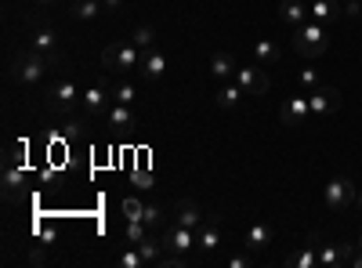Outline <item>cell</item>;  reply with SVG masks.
Returning a JSON list of instances; mask_svg holds the SVG:
<instances>
[{
	"mask_svg": "<svg viewBox=\"0 0 362 268\" xmlns=\"http://www.w3.org/2000/svg\"><path fill=\"white\" fill-rule=\"evenodd\" d=\"M326 47H330V29H326L322 22L308 19L304 26L294 29V51H297V55L319 58V55H326Z\"/></svg>",
	"mask_w": 362,
	"mask_h": 268,
	"instance_id": "obj_1",
	"label": "cell"
},
{
	"mask_svg": "<svg viewBox=\"0 0 362 268\" xmlns=\"http://www.w3.org/2000/svg\"><path fill=\"white\" fill-rule=\"evenodd\" d=\"M102 8H105L109 15H116V11L123 8V0H102Z\"/></svg>",
	"mask_w": 362,
	"mask_h": 268,
	"instance_id": "obj_35",
	"label": "cell"
},
{
	"mask_svg": "<svg viewBox=\"0 0 362 268\" xmlns=\"http://www.w3.org/2000/svg\"><path fill=\"white\" fill-rule=\"evenodd\" d=\"M80 84L77 80H58V84H54L51 87V91H47V109H54V113H65V109H72V105H77L80 102Z\"/></svg>",
	"mask_w": 362,
	"mask_h": 268,
	"instance_id": "obj_4",
	"label": "cell"
},
{
	"mask_svg": "<svg viewBox=\"0 0 362 268\" xmlns=\"http://www.w3.org/2000/svg\"><path fill=\"white\" fill-rule=\"evenodd\" d=\"M152 40H156L152 26H138V29H134V44H138L141 51H149V47H152Z\"/></svg>",
	"mask_w": 362,
	"mask_h": 268,
	"instance_id": "obj_30",
	"label": "cell"
},
{
	"mask_svg": "<svg viewBox=\"0 0 362 268\" xmlns=\"http://www.w3.org/2000/svg\"><path fill=\"white\" fill-rule=\"evenodd\" d=\"M359 246H362V232H359Z\"/></svg>",
	"mask_w": 362,
	"mask_h": 268,
	"instance_id": "obj_40",
	"label": "cell"
},
{
	"mask_svg": "<svg viewBox=\"0 0 362 268\" xmlns=\"http://www.w3.org/2000/svg\"><path fill=\"white\" fill-rule=\"evenodd\" d=\"M355 207H359V210H362V189H359V192H355Z\"/></svg>",
	"mask_w": 362,
	"mask_h": 268,
	"instance_id": "obj_38",
	"label": "cell"
},
{
	"mask_svg": "<svg viewBox=\"0 0 362 268\" xmlns=\"http://www.w3.org/2000/svg\"><path fill=\"white\" fill-rule=\"evenodd\" d=\"M141 55L145 51L131 40V44H113L102 51V65L113 69V73H127V69H141Z\"/></svg>",
	"mask_w": 362,
	"mask_h": 268,
	"instance_id": "obj_2",
	"label": "cell"
},
{
	"mask_svg": "<svg viewBox=\"0 0 362 268\" xmlns=\"http://www.w3.org/2000/svg\"><path fill=\"white\" fill-rule=\"evenodd\" d=\"M290 265H294V268H315V265H319V254L312 250V243H308V246L301 250V254L290 258Z\"/></svg>",
	"mask_w": 362,
	"mask_h": 268,
	"instance_id": "obj_25",
	"label": "cell"
},
{
	"mask_svg": "<svg viewBox=\"0 0 362 268\" xmlns=\"http://www.w3.org/2000/svg\"><path fill=\"white\" fill-rule=\"evenodd\" d=\"M18 189H22V167L4 164V192H8V200H18Z\"/></svg>",
	"mask_w": 362,
	"mask_h": 268,
	"instance_id": "obj_21",
	"label": "cell"
},
{
	"mask_svg": "<svg viewBox=\"0 0 362 268\" xmlns=\"http://www.w3.org/2000/svg\"><path fill=\"white\" fill-rule=\"evenodd\" d=\"M319 265H322V268H337V265H344L340 243H322V250H319Z\"/></svg>",
	"mask_w": 362,
	"mask_h": 268,
	"instance_id": "obj_23",
	"label": "cell"
},
{
	"mask_svg": "<svg viewBox=\"0 0 362 268\" xmlns=\"http://www.w3.org/2000/svg\"><path fill=\"white\" fill-rule=\"evenodd\" d=\"M308 11H312V19L322 22L326 29H330V22L340 19V4H337V0H312V4H308Z\"/></svg>",
	"mask_w": 362,
	"mask_h": 268,
	"instance_id": "obj_13",
	"label": "cell"
},
{
	"mask_svg": "<svg viewBox=\"0 0 362 268\" xmlns=\"http://www.w3.org/2000/svg\"><path fill=\"white\" fill-rule=\"evenodd\" d=\"M174 221L196 232L199 225H203V214H199V207H196L192 200H181V203H178V218H174Z\"/></svg>",
	"mask_w": 362,
	"mask_h": 268,
	"instance_id": "obj_16",
	"label": "cell"
},
{
	"mask_svg": "<svg viewBox=\"0 0 362 268\" xmlns=\"http://www.w3.org/2000/svg\"><path fill=\"white\" fill-rule=\"evenodd\" d=\"M279 19L297 29V26H304L308 19H312V11H308V4H301V0H283V4H279Z\"/></svg>",
	"mask_w": 362,
	"mask_h": 268,
	"instance_id": "obj_11",
	"label": "cell"
},
{
	"mask_svg": "<svg viewBox=\"0 0 362 268\" xmlns=\"http://www.w3.org/2000/svg\"><path fill=\"white\" fill-rule=\"evenodd\" d=\"M196 246H199V250H207V254L221 246V232H217L214 221H203V225L196 228Z\"/></svg>",
	"mask_w": 362,
	"mask_h": 268,
	"instance_id": "obj_15",
	"label": "cell"
},
{
	"mask_svg": "<svg viewBox=\"0 0 362 268\" xmlns=\"http://www.w3.org/2000/svg\"><path fill=\"white\" fill-rule=\"evenodd\" d=\"M102 15V0H72V19L80 22H90Z\"/></svg>",
	"mask_w": 362,
	"mask_h": 268,
	"instance_id": "obj_20",
	"label": "cell"
},
{
	"mask_svg": "<svg viewBox=\"0 0 362 268\" xmlns=\"http://www.w3.org/2000/svg\"><path fill=\"white\" fill-rule=\"evenodd\" d=\"M250 265V258L246 254H235V258H228V268H246Z\"/></svg>",
	"mask_w": 362,
	"mask_h": 268,
	"instance_id": "obj_33",
	"label": "cell"
},
{
	"mask_svg": "<svg viewBox=\"0 0 362 268\" xmlns=\"http://www.w3.org/2000/svg\"><path fill=\"white\" fill-rule=\"evenodd\" d=\"M301 84H319V73H315V69H304V73H301Z\"/></svg>",
	"mask_w": 362,
	"mask_h": 268,
	"instance_id": "obj_34",
	"label": "cell"
},
{
	"mask_svg": "<svg viewBox=\"0 0 362 268\" xmlns=\"http://www.w3.org/2000/svg\"><path fill=\"white\" fill-rule=\"evenodd\" d=\"M163 243H167L171 250H178V254H189V250L196 246V232L174 221V225H167V232H163Z\"/></svg>",
	"mask_w": 362,
	"mask_h": 268,
	"instance_id": "obj_8",
	"label": "cell"
},
{
	"mask_svg": "<svg viewBox=\"0 0 362 268\" xmlns=\"http://www.w3.org/2000/svg\"><path fill=\"white\" fill-rule=\"evenodd\" d=\"M145 236H149V225H145V221H134V218H127V243H141Z\"/></svg>",
	"mask_w": 362,
	"mask_h": 268,
	"instance_id": "obj_26",
	"label": "cell"
},
{
	"mask_svg": "<svg viewBox=\"0 0 362 268\" xmlns=\"http://www.w3.org/2000/svg\"><path fill=\"white\" fill-rule=\"evenodd\" d=\"M134 182H138V189H149V174H145V171L134 174Z\"/></svg>",
	"mask_w": 362,
	"mask_h": 268,
	"instance_id": "obj_36",
	"label": "cell"
},
{
	"mask_svg": "<svg viewBox=\"0 0 362 268\" xmlns=\"http://www.w3.org/2000/svg\"><path fill=\"white\" fill-rule=\"evenodd\" d=\"M235 84L243 87V95H268V73L265 69H235Z\"/></svg>",
	"mask_w": 362,
	"mask_h": 268,
	"instance_id": "obj_7",
	"label": "cell"
},
{
	"mask_svg": "<svg viewBox=\"0 0 362 268\" xmlns=\"http://www.w3.org/2000/svg\"><path fill=\"white\" fill-rule=\"evenodd\" d=\"M352 265H355V268H362V246L355 250V258H352Z\"/></svg>",
	"mask_w": 362,
	"mask_h": 268,
	"instance_id": "obj_37",
	"label": "cell"
},
{
	"mask_svg": "<svg viewBox=\"0 0 362 268\" xmlns=\"http://www.w3.org/2000/svg\"><path fill=\"white\" fill-rule=\"evenodd\" d=\"M109 127H116V131H127V127H134V113H131V105H109Z\"/></svg>",
	"mask_w": 362,
	"mask_h": 268,
	"instance_id": "obj_17",
	"label": "cell"
},
{
	"mask_svg": "<svg viewBox=\"0 0 362 268\" xmlns=\"http://www.w3.org/2000/svg\"><path fill=\"white\" fill-rule=\"evenodd\" d=\"M344 15H348V19H359V15H362V0H348V4H344Z\"/></svg>",
	"mask_w": 362,
	"mask_h": 268,
	"instance_id": "obj_32",
	"label": "cell"
},
{
	"mask_svg": "<svg viewBox=\"0 0 362 268\" xmlns=\"http://www.w3.org/2000/svg\"><path fill=\"white\" fill-rule=\"evenodd\" d=\"M163 73H167V55L149 47V51L141 55V77H145V80H159Z\"/></svg>",
	"mask_w": 362,
	"mask_h": 268,
	"instance_id": "obj_10",
	"label": "cell"
},
{
	"mask_svg": "<svg viewBox=\"0 0 362 268\" xmlns=\"http://www.w3.org/2000/svg\"><path fill=\"white\" fill-rule=\"evenodd\" d=\"M109 98H113V91H105L102 84L84 87V95H80V109H84V116H105V113H109Z\"/></svg>",
	"mask_w": 362,
	"mask_h": 268,
	"instance_id": "obj_6",
	"label": "cell"
},
{
	"mask_svg": "<svg viewBox=\"0 0 362 268\" xmlns=\"http://www.w3.org/2000/svg\"><path fill=\"white\" fill-rule=\"evenodd\" d=\"M210 77H214V80H232V77H235V62H232V55L217 51V55L210 58Z\"/></svg>",
	"mask_w": 362,
	"mask_h": 268,
	"instance_id": "obj_19",
	"label": "cell"
},
{
	"mask_svg": "<svg viewBox=\"0 0 362 268\" xmlns=\"http://www.w3.org/2000/svg\"><path fill=\"white\" fill-rule=\"evenodd\" d=\"M283 123H290V127H297V123L304 120V116H312V102H308V98H301V95H294V98H290L286 105H283Z\"/></svg>",
	"mask_w": 362,
	"mask_h": 268,
	"instance_id": "obj_9",
	"label": "cell"
},
{
	"mask_svg": "<svg viewBox=\"0 0 362 268\" xmlns=\"http://www.w3.org/2000/svg\"><path fill=\"white\" fill-rule=\"evenodd\" d=\"M268 243H272V228H268L265 221H253L250 232L243 236V246H246V250H265Z\"/></svg>",
	"mask_w": 362,
	"mask_h": 268,
	"instance_id": "obj_14",
	"label": "cell"
},
{
	"mask_svg": "<svg viewBox=\"0 0 362 268\" xmlns=\"http://www.w3.org/2000/svg\"><path fill=\"white\" fill-rule=\"evenodd\" d=\"M33 47L40 51V55L51 58V55H54V33H51V29H40V33L33 37Z\"/></svg>",
	"mask_w": 362,
	"mask_h": 268,
	"instance_id": "obj_24",
	"label": "cell"
},
{
	"mask_svg": "<svg viewBox=\"0 0 362 268\" xmlns=\"http://www.w3.org/2000/svg\"><path fill=\"white\" fill-rule=\"evenodd\" d=\"M113 98H116L120 105H131V102L138 98V91H134V84H116V87H113Z\"/></svg>",
	"mask_w": 362,
	"mask_h": 268,
	"instance_id": "obj_28",
	"label": "cell"
},
{
	"mask_svg": "<svg viewBox=\"0 0 362 268\" xmlns=\"http://www.w3.org/2000/svg\"><path fill=\"white\" fill-rule=\"evenodd\" d=\"M116 261H120V268H141V265H145V258H141V250H138L134 243H131V250H123V254H120Z\"/></svg>",
	"mask_w": 362,
	"mask_h": 268,
	"instance_id": "obj_27",
	"label": "cell"
},
{
	"mask_svg": "<svg viewBox=\"0 0 362 268\" xmlns=\"http://www.w3.org/2000/svg\"><path fill=\"white\" fill-rule=\"evenodd\" d=\"M253 58H258V62L268 69V65L279 62V47L272 44V40H253Z\"/></svg>",
	"mask_w": 362,
	"mask_h": 268,
	"instance_id": "obj_22",
	"label": "cell"
},
{
	"mask_svg": "<svg viewBox=\"0 0 362 268\" xmlns=\"http://www.w3.org/2000/svg\"><path fill=\"white\" fill-rule=\"evenodd\" d=\"M36 4H54V0H36Z\"/></svg>",
	"mask_w": 362,
	"mask_h": 268,
	"instance_id": "obj_39",
	"label": "cell"
},
{
	"mask_svg": "<svg viewBox=\"0 0 362 268\" xmlns=\"http://www.w3.org/2000/svg\"><path fill=\"white\" fill-rule=\"evenodd\" d=\"M123 214H127V218H134V221H141V218H145V203H138V200H123Z\"/></svg>",
	"mask_w": 362,
	"mask_h": 268,
	"instance_id": "obj_31",
	"label": "cell"
},
{
	"mask_svg": "<svg viewBox=\"0 0 362 268\" xmlns=\"http://www.w3.org/2000/svg\"><path fill=\"white\" fill-rule=\"evenodd\" d=\"M145 225H149V228H159L163 221H167V218H163V207H156V203H145V218H141Z\"/></svg>",
	"mask_w": 362,
	"mask_h": 268,
	"instance_id": "obj_29",
	"label": "cell"
},
{
	"mask_svg": "<svg viewBox=\"0 0 362 268\" xmlns=\"http://www.w3.org/2000/svg\"><path fill=\"white\" fill-rule=\"evenodd\" d=\"M239 98H243V87H239V84H228V80L217 87V95H214V102L221 105V109H235V105H239Z\"/></svg>",
	"mask_w": 362,
	"mask_h": 268,
	"instance_id": "obj_18",
	"label": "cell"
},
{
	"mask_svg": "<svg viewBox=\"0 0 362 268\" xmlns=\"http://www.w3.org/2000/svg\"><path fill=\"white\" fill-rule=\"evenodd\" d=\"M322 200H326V210H330V214H340L344 207L355 203V185L348 182V178H333V182L326 185Z\"/></svg>",
	"mask_w": 362,
	"mask_h": 268,
	"instance_id": "obj_5",
	"label": "cell"
},
{
	"mask_svg": "<svg viewBox=\"0 0 362 268\" xmlns=\"http://www.w3.org/2000/svg\"><path fill=\"white\" fill-rule=\"evenodd\" d=\"M308 102H312V113H333V109H340V91L337 87H319Z\"/></svg>",
	"mask_w": 362,
	"mask_h": 268,
	"instance_id": "obj_12",
	"label": "cell"
},
{
	"mask_svg": "<svg viewBox=\"0 0 362 268\" xmlns=\"http://www.w3.org/2000/svg\"><path fill=\"white\" fill-rule=\"evenodd\" d=\"M15 77L22 84H40L47 77V55H40V51H22V55L15 58Z\"/></svg>",
	"mask_w": 362,
	"mask_h": 268,
	"instance_id": "obj_3",
	"label": "cell"
}]
</instances>
